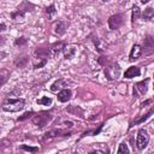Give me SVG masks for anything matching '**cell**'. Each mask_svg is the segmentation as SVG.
<instances>
[{
    "label": "cell",
    "mask_w": 154,
    "mask_h": 154,
    "mask_svg": "<svg viewBox=\"0 0 154 154\" xmlns=\"http://www.w3.org/2000/svg\"><path fill=\"white\" fill-rule=\"evenodd\" d=\"M24 100L23 99H6L1 107L4 111H7V112H18V111H22L24 108Z\"/></svg>",
    "instance_id": "cell-1"
},
{
    "label": "cell",
    "mask_w": 154,
    "mask_h": 154,
    "mask_svg": "<svg viewBox=\"0 0 154 154\" xmlns=\"http://www.w3.org/2000/svg\"><path fill=\"white\" fill-rule=\"evenodd\" d=\"M51 119H52V116H51L48 112H40V113H37L36 116L32 117V123H34L37 128L42 129V128H45V126L47 125V123H48Z\"/></svg>",
    "instance_id": "cell-2"
},
{
    "label": "cell",
    "mask_w": 154,
    "mask_h": 154,
    "mask_svg": "<svg viewBox=\"0 0 154 154\" xmlns=\"http://www.w3.org/2000/svg\"><path fill=\"white\" fill-rule=\"evenodd\" d=\"M148 142H149V135H148L147 130L146 129H140L138 132H137V137H136V147L140 150H142L147 147Z\"/></svg>",
    "instance_id": "cell-3"
},
{
    "label": "cell",
    "mask_w": 154,
    "mask_h": 154,
    "mask_svg": "<svg viewBox=\"0 0 154 154\" xmlns=\"http://www.w3.org/2000/svg\"><path fill=\"white\" fill-rule=\"evenodd\" d=\"M119 73H120V67L117 63L114 64H111V65H107L105 67V76L108 81H114L119 77Z\"/></svg>",
    "instance_id": "cell-4"
},
{
    "label": "cell",
    "mask_w": 154,
    "mask_h": 154,
    "mask_svg": "<svg viewBox=\"0 0 154 154\" xmlns=\"http://www.w3.org/2000/svg\"><path fill=\"white\" fill-rule=\"evenodd\" d=\"M124 16L122 13H117V14H113L108 18V26L111 30H117L122 26L123 22H124Z\"/></svg>",
    "instance_id": "cell-5"
},
{
    "label": "cell",
    "mask_w": 154,
    "mask_h": 154,
    "mask_svg": "<svg viewBox=\"0 0 154 154\" xmlns=\"http://www.w3.org/2000/svg\"><path fill=\"white\" fill-rule=\"evenodd\" d=\"M142 51H144L146 54H150V53H153V51H154V38H153L150 35H147V36L144 37Z\"/></svg>",
    "instance_id": "cell-6"
},
{
    "label": "cell",
    "mask_w": 154,
    "mask_h": 154,
    "mask_svg": "<svg viewBox=\"0 0 154 154\" xmlns=\"http://www.w3.org/2000/svg\"><path fill=\"white\" fill-rule=\"evenodd\" d=\"M61 135H64V136H70L71 134L70 132H64L63 130H60V129H54V130H51V131H48V132H46L45 134V136H43V141H47V140H51V138H53V137H58V136H61Z\"/></svg>",
    "instance_id": "cell-7"
},
{
    "label": "cell",
    "mask_w": 154,
    "mask_h": 154,
    "mask_svg": "<svg viewBox=\"0 0 154 154\" xmlns=\"http://www.w3.org/2000/svg\"><path fill=\"white\" fill-rule=\"evenodd\" d=\"M35 55H36V58H38V59L47 60V59L51 57V49L47 48V47H38V48H36V51H35Z\"/></svg>",
    "instance_id": "cell-8"
},
{
    "label": "cell",
    "mask_w": 154,
    "mask_h": 154,
    "mask_svg": "<svg viewBox=\"0 0 154 154\" xmlns=\"http://www.w3.org/2000/svg\"><path fill=\"white\" fill-rule=\"evenodd\" d=\"M65 111H66L67 113L72 114V116H76V117H79V118H84V111H83L79 106H73V105H71V106H67V107L65 108Z\"/></svg>",
    "instance_id": "cell-9"
},
{
    "label": "cell",
    "mask_w": 154,
    "mask_h": 154,
    "mask_svg": "<svg viewBox=\"0 0 154 154\" xmlns=\"http://www.w3.org/2000/svg\"><path fill=\"white\" fill-rule=\"evenodd\" d=\"M77 52V47L75 45H69V46H65L64 47V57L65 59H71L75 57Z\"/></svg>",
    "instance_id": "cell-10"
},
{
    "label": "cell",
    "mask_w": 154,
    "mask_h": 154,
    "mask_svg": "<svg viewBox=\"0 0 154 154\" xmlns=\"http://www.w3.org/2000/svg\"><path fill=\"white\" fill-rule=\"evenodd\" d=\"M142 54V47L140 45H134L131 51H130V54H129V58L130 60H135V59H138Z\"/></svg>",
    "instance_id": "cell-11"
},
{
    "label": "cell",
    "mask_w": 154,
    "mask_h": 154,
    "mask_svg": "<svg viewBox=\"0 0 154 154\" xmlns=\"http://www.w3.org/2000/svg\"><path fill=\"white\" fill-rule=\"evenodd\" d=\"M140 75H141L140 67H137V66H130V67L125 71L124 77H125V78H132V77H137V76H140Z\"/></svg>",
    "instance_id": "cell-12"
},
{
    "label": "cell",
    "mask_w": 154,
    "mask_h": 154,
    "mask_svg": "<svg viewBox=\"0 0 154 154\" xmlns=\"http://www.w3.org/2000/svg\"><path fill=\"white\" fill-rule=\"evenodd\" d=\"M71 95H72V93L70 89H63L58 93V100L60 102H67L71 99Z\"/></svg>",
    "instance_id": "cell-13"
},
{
    "label": "cell",
    "mask_w": 154,
    "mask_h": 154,
    "mask_svg": "<svg viewBox=\"0 0 154 154\" xmlns=\"http://www.w3.org/2000/svg\"><path fill=\"white\" fill-rule=\"evenodd\" d=\"M67 29V23L66 22H63V20H59L54 24V32L58 34V35H63Z\"/></svg>",
    "instance_id": "cell-14"
},
{
    "label": "cell",
    "mask_w": 154,
    "mask_h": 154,
    "mask_svg": "<svg viewBox=\"0 0 154 154\" xmlns=\"http://www.w3.org/2000/svg\"><path fill=\"white\" fill-rule=\"evenodd\" d=\"M28 63H29V57L28 55H20V57H17L14 59V65L17 67H20V69L26 67Z\"/></svg>",
    "instance_id": "cell-15"
},
{
    "label": "cell",
    "mask_w": 154,
    "mask_h": 154,
    "mask_svg": "<svg viewBox=\"0 0 154 154\" xmlns=\"http://www.w3.org/2000/svg\"><path fill=\"white\" fill-rule=\"evenodd\" d=\"M148 81L149 79H146V81H142V82H138V83H136V85H135V88H134V93H136V91H138L141 95H143V94H146L147 93V83H148Z\"/></svg>",
    "instance_id": "cell-16"
},
{
    "label": "cell",
    "mask_w": 154,
    "mask_h": 154,
    "mask_svg": "<svg viewBox=\"0 0 154 154\" xmlns=\"http://www.w3.org/2000/svg\"><path fill=\"white\" fill-rule=\"evenodd\" d=\"M66 87V83L65 81L63 79H58L57 82H54L52 85H51V90L52 91H57V90H63V88Z\"/></svg>",
    "instance_id": "cell-17"
},
{
    "label": "cell",
    "mask_w": 154,
    "mask_h": 154,
    "mask_svg": "<svg viewBox=\"0 0 154 154\" xmlns=\"http://www.w3.org/2000/svg\"><path fill=\"white\" fill-rule=\"evenodd\" d=\"M11 18L13 20H16V22H23V19H24V12L17 10V11H14V12L11 13Z\"/></svg>",
    "instance_id": "cell-18"
},
{
    "label": "cell",
    "mask_w": 154,
    "mask_h": 154,
    "mask_svg": "<svg viewBox=\"0 0 154 154\" xmlns=\"http://www.w3.org/2000/svg\"><path fill=\"white\" fill-rule=\"evenodd\" d=\"M32 8H34V5L30 4L29 1H23V2L18 6V10H19V11H23V12H25V11H32Z\"/></svg>",
    "instance_id": "cell-19"
},
{
    "label": "cell",
    "mask_w": 154,
    "mask_h": 154,
    "mask_svg": "<svg viewBox=\"0 0 154 154\" xmlns=\"http://www.w3.org/2000/svg\"><path fill=\"white\" fill-rule=\"evenodd\" d=\"M153 17H154V11H153V8H152V7H147V8L144 10V12H143V18H144L146 20H150V19H153Z\"/></svg>",
    "instance_id": "cell-20"
},
{
    "label": "cell",
    "mask_w": 154,
    "mask_h": 154,
    "mask_svg": "<svg viewBox=\"0 0 154 154\" xmlns=\"http://www.w3.org/2000/svg\"><path fill=\"white\" fill-rule=\"evenodd\" d=\"M117 154H130V150H129L128 146H126L124 142L119 144V147H118V150H117Z\"/></svg>",
    "instance_id": "cell-21"
},
{
    "label": "cell",
    "mask_w": 154,
    "mask_h": 154,
    "mask_svg": "<svg viewBox=\"0 0 154 154\" xmlns=\"http://www.w3.org/2000/svg\"><path fill=\"white\" fill-rule=\"evenodd\" d=\"M38 105H45V106H49V105H52V99L51 97H48V96H43V97H41V99H38L37 101H36Z\"/></svg>",
    "instance_id": "cell-22"
},
{
    "label": "cell",
    "mask_w": 154,
    "mask_h": 154,
    "mask_svg": "<svg viewBox=\"0 0 154 154\" xmlns=\"http://www.w3.org/2000/svg\"><path fill=\"white\" fill-rule=\"evenodd\" d=\"M64 47H65V43H64V42H61V41H59V42H55V43L52 46V49H53V52L59 53Z\"/></svg>",
    "instance_id": "cell-23"
},
{
    "label": "cell",
    "mask_w": 154,
    "mask_h": 154,
    "mask_svg": "<svg viewBox=\"0 0 154 154\" xmlns=\"http://www.w3.org/2000/svg\"><path fill=\"white\" fill-rule=\"evenodd\" d=\"M140 16H141V11H140L138 6H134V7H132V16H131L132 22H135L136 19H138Z\"/></svg>",
    "instance_id": "cell-24"
},
{
    "label": "cell",
    "mask_w": 154,
    "mask_h": 154,
    "mask_svg": "<svg viewBox=\"0 0 154 154\" xmlns=\"http://www.w3.org/2000/svg\"><path fill=\"white\" fill-rule=\"evenodd\" d=\"M153 112H154V108H150V109H149V112H148L147 114H144V116H143L141 119L136 120V122H135V124H141V123H143L144 120H147V119H148V118H149V117L153 114Z\"/></svg>",
    "instance_id": "cell-25"
},
{
    "label": "cell",
    "mask_w": 154,
    "mask_h": 154,
    "mask_svg": "<svg viewBox=\"0 0 154 154\" xmlns=\"http://www.w3.org/2000/svg\"><path fill=\"white\" fill-rule=\"evenodd\" d=\"M26 42H28V40L24 37V36H20V37H18L16 41H14V45L16 46H24V45H26Z\"/></svg>",
    "instance_id": "cell-26"
},
{
    "label": "cell",
    "mask_w": 154,
    "mask_h": 154,
    "mask_svg": "<svg viewBox=\"0 0 154 154\" xmlns=\"http://www.w3.org/2000/svg\"><path fill=\"white\" fill-rule=\"evenodd\" d=\"M101 128H102V125H101V126H100L97 130H96V129H95V130H88V131H85V132L82 135V137H84V136H89V135H97V134L100 132Z\"/></svg>",
    "instance_id": "cell-27"
},
{
    "label": "cell",
    "mask_w": 154,
    "mask_h": 154,
    "mask_svg": "<svg viewBox=\"0 0 154 154\" xmlns=\"http://www.w3.org/2000/svg\"><path fill=\"white\" fill-rule=\"evenodd\" d=\"M20 149L26 150V152H30V153H35V152H37V150H38V148H37V147H28V146H25V144L20 146Z\"/></svg>",
    "instance_id": "cell-28"
},
{
    "label": "cell",
    "mask_w": 154,
    "mask_h": 154,
    "mask_svg": "<svg viewBox=\"0 0 154 154\" xmlns=\"http://www.w3.org/2000/svg\"><path fill=\"white\" fill-rule=\"evenodd\" d=\"M97 61H99V64H100V65L106 66V65L108 64V58H107V57H100V58L97 59Z\"/></svg>",
    "instance_id": "cell-29"
},
{
    "label": "cell",
    "mask_w": 154,
    "mask_h": 154,
    "mask_svg": "<svg viewBox=\"0 0 154 154\" xmlns=\"http://www.w3.org/2000/svg\"><path fill=\"white\" fill-rule=\"evenodd\" d=\"M31 116H34V112H26V113H24L22 117H19L18 118V122H22V120H25V119H28V118H30Z\"/></svg>",
    "instance_id": "cell-30"
},
{
    "label": "cell",
    "mask_w": 154,
    "mask_h": 154,
    "mask_svg": "<svg viewBox=\"0 0 154 154\" xmlns=\"http://www.w3.org/2000/svg\"><path fill=\"white\" fill-rule=\"evenodd\" d=\"M46 12H47L49 16H51V14H53V13H55V6L52 4L49 7H47V8H46Z\"/></svg>",
    "instance_id": "cell-31"
},
{
    "label": "cell",
    "mask_w": 154,
    "mask_h": 154,
    "mask_svg": "<svg viewBox=\"0 0 154 154\" xmlns=\"http://www.w3.org/2000/svg\"><path fill=\"white\" fill-rule=\"evenodd\" d=\"M46 63H47V60H42L40 64H36V65H34V69H40V67L45 66V65H46Z\"/></svg>",
    "instance_id": "cell-32"
},
{
    "label": "cell",
    "mask_w": 154,
    "mask_h": 154,
    "mask_svg": "<svg viewBox=\"0 0 154 154\" xmlns=\"http://www.w3.org/2000/svg\"><path fill=\"white\" fill-rule=\"evenodd\" d=\"M6 29V25L4 23H0V31H4Z\"/></svg>",
    "instance_id": "cell-33"
},
{
    "label": "cell",
    "mask_w": 154,
    "mask_h": 154,
    "mask_svg": "<svg viewBox=\"0 0 154 154\" xmlns=\"http://www.w3.org/2000/svg\"><path fill=\"white\" fill-rule=\"evenodd\" d=\"M89 154H103V153L100 152V150H96V152H91V153H89Z\"/></svg>",
    "instance_id": "cell-34"
},
{
    "label": "cell",
    "mask_w": 154,
    "mask_h": 154,
    "mask_svg": "<svg viewBox=\"0 0 154 154\" xmlns=\"http://www.w3.org/2000/svg\"><path fill=\"white\" fill-rule=\"evenodd\" d=\"M5 42V37H2V36H0V45H2Z\"/></svg>",
    "instance_id": "cell-35"
},
{
    "label": "cell",
    "mask_w": 154,
    "mask_h": 154,
    "mask_svg": "<svg viewBox=\"0 0 154 154\" xmlns=\"http://www.w3.org/2000/svg\"><path fill=\"white\" fill-rule=\"evenodd\" d=\"M1 85H2V84H1V82H0V87H1Z\"/></svg>",
    "instance_id": "cell-36"
},
{
    "label": "cell",
    "mask_w": 154,
    "mask_h": 154,
    "mask_svg": "<svg viewBox=\"0 0 154 154\" xmlns=\"http://www.w3.org/2000/svg\"><path fill=\"white\" fill-rule=\"evenodd\" d=\"M73 154H77V153H73Z\"/></svg>",
    "instance_id": "cell-37"
}]
</instances>
